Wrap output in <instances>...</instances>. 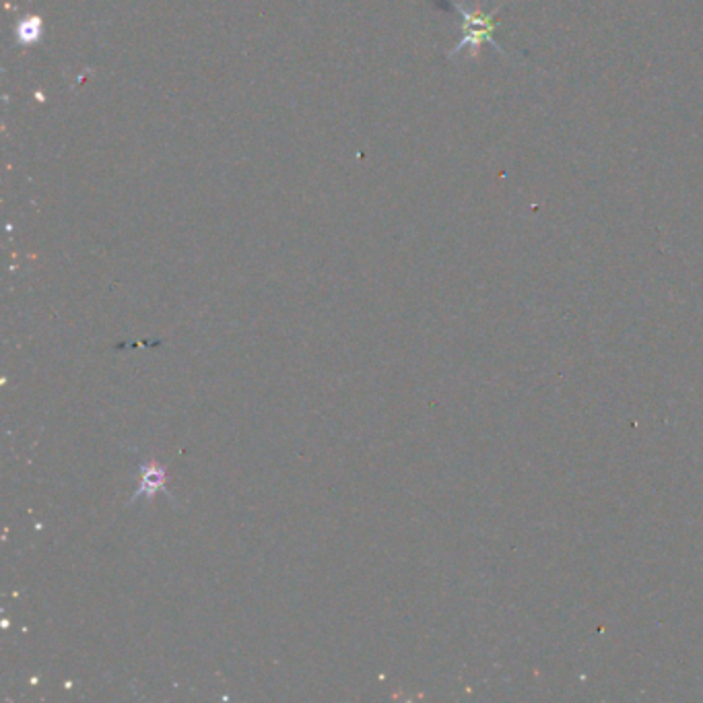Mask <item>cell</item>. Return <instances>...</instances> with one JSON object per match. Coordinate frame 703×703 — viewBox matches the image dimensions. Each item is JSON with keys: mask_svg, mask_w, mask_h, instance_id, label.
<instances>
[{"mask_svg": "<svg viewBox=\"0 0 703 703\" xmlns=\"http://www.w3.org/2000/svg\"><path fill=\"white\" fill-rule=\"evenodd\" d=\"M505 6V0L503 3L497 6V9H493L491 13H483V11H469L464 9L462 5L458 3H450V9L456 11L458 15H460L462 19V37L460 42H458L452 50H450L448 57L454 58L460 54L464 48H470L472 57H479L481 48H483L485 44L493 46V48L497 50V54H501V57H505V50L501 48L500 44L495 42V27H497V13H500Z\"/></svg>", "mask_w": 703, "mask_h": 703, "instance_id": "1", "label": "cell"}, {"mask_svg": "<svg viewBox=\"0 0 703 703\" xmlns=\"http://www.w3.org/2000/svg\"><path fill=\"white\" fill-rule=\"evenodd\" d=\"M165 483H168V475H165V469L157 462H149L143 464L140 469V487L139 491L134 493L132 500H139V497H153L157 491H163Z\"/></svg>", "mask_w": 703, "mask_h": 703, "instance_id": "2", "label": "cell"}, {"mask_svg": "<svg viewBox=\"0 0 703 703\" xmlns=\"http://www.w3.org/2000/svg\"><path fill=\"white\" fill-rule=\"evenodd\" d=\"M42 31H44V23L37 15H27L23 17L17 27H15V34H17V42L21 46H34L42 39Z\"/></svg>", "mask_w": 703, "mask_h": 703, "instance_id": "3", "label": "cell"}]
</instances>
